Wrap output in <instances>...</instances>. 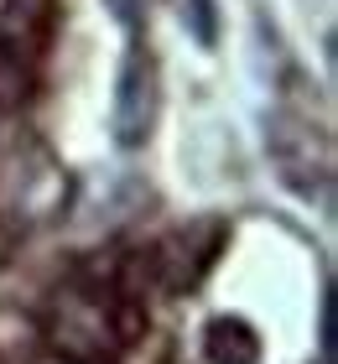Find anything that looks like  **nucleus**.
Returning <instances> with one entry per match:
<instances>
[{
	"instance_id": "obj_1",
	"label": "nucleus",
	"mask_w": 338,
	"mask_h": 364,
	"mask_svg": "<svg viewBox=\"0 0 338 364\" xmlns=\"http://www.w3.org/2000/svg\"><path fill=\"white\" fill-rule=\"evenodd\" d=\"M151 125V63L141 53L125 58V73H120V105H115V136L125 146H135Z\"/></svg>"
}]
</instances>
